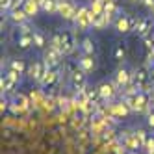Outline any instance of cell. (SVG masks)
Returning a JSON list of instances; mask_svg holds the SVG:
<instances>
[{"instance_id": "obj_1", "label": "cell", "mask_w": 154, "mask_h": 154, "mask_svg": "<svg viewBox=\"0 0 154 154\" xmlns=\"http://www.w3.org/2000/svg\"><path fill=\"white\" fill-rule=\"evenodd\" d=\"M137 23H139L137 17H132V15H119V17L115 19V28H117V32H121V34H126V32H130V30H136V28H137Z\"/></svg>"}, {"instance_id": "obj_2", "label": "cell", "mask_w": 154, "mask_h": 154, "mask_svg": "<svg viewBox=\"0 0 154 154\" xmlns=\"http://www.w3.org/2000/svg\"><path fill=\"white\" fill-rule=\"evenodd\" d=\"M74 23H76V26H78L80 30L91 28L93 26V23H91V9L85 8V6H80L78 13H76V17H74Z\"/></svg>"}, {"instance_id": "obj_3", "label": "cell", "mask_w": 154, "mask_h": 154, "mask_svg": "<svg viewBox=\"0 0 154 154\" xmlns=\"http://www.w3.org/2000/svg\"><path fill=\"white\" fill-rule=\"evenodd\" d=\"M58 13L63 17V19H74L76 13H78V8L74 6V2H71V0H60L58 2Z\"/></svg>"}, {"instance_id": "obj_4", "label": "cell", "mask_w": 154, "mask_h": 154, "mask_svg": "<svg viewBox=\"0 0 154 154\" xmlns=\"http://www.w3.org/2000/svg\"><path fill=\"white\" fill-rule=\"evenodd\" d=\"M76 48V39H74V34L69 30H63L61 32V52H63V56L65 54H71L74 52Z\"/></svg>"}, {"instance_id": "obj_5", "label": "cell", "mask_w": 154, "mask_h": 154, "mask_svg": "<svg viewBox=\"0 0 154 154\" xmlns=\"http://www.w3.org/2000/svg\"><path fill=\"white\" fill-rule=\"evenodd\" d=\"M61 56H63V54H61V50L48 47V50L45 52V56H43V58H45L43 61L47 63V67H48V69H54V67H58V63H60Z\"/></svg>"}, {"instance_id": "obj_6", "label": "cell", "mask_w": 154, "mask_h": 154, "mask_svg": "<svg viewBox=\"0 0 154 154\" xmlns=\"http://www.w3.org/2000/svg\"><path fill=\"white\" fill-rule=\"evenodd\" d=\"M48 67H47V63L45 61H35V63H32V67H30V76L34 78L35 82H43V78H45V74H47Z\"/></svg>"}, {"instance_id": "obj_7", "label": "cell", "mask_w": 154, "mask_h": 154, "mask_svg": "<svg viewBox=\"0 0 154 154\" xmlns=\"http://www.w3.org/2000/svg\"><path fill=\"white\" fill-rule=\"evenodd\" d=\"M85 74H87V72H84L80 67H78V69H74L72 74H71V82H72V85H74L78 91H80V89H85V84H87Z\"/></svg>"}, {"instance_id": "obj_8", "label": "cell", "mask_w": 154, "mask_h": 154, "mask_svg": "<svg viewBox=\"0 0 154 154\" xmlns=\"http://www.w3.org/2000/svg\"><path fill=\"white\" fill-rule=\"evenodd\" d=\"M115 87L117 84H112V82H104L98 85V95H100V98H104V100H109V98H113L115 95Z\"/></svg>"}, {"instance_id": "obj_9", "label": "cell", "mask_w": 154, "mask_h": 154, "mask_svg": "<svg viewBox=\"0 0 154 154\" xmlns=\"http://www.w3.org/2000/svg\"><path fill=\"white\" fill-rule=\"evenodd\" d=\"M137 35L139 37H147L150 32H152V19L150 17H145V19H139V23H137Z\"/></svg>"}, {"instance_id": "obj_10", "label": "cell", "mask_w": 154, "mask_h": 154, "mask_svg": "<svg viewBox=\"0 0 154 154\" xmlns=\"http://www.w3.org/2000/svg\"><path fill=\"white\" fill-rule=\"evenodd\" d=\"M78 67H80L84 72H91V71H95L97 63H95L93 56H87V54H84V56L78 60Z\"/></svg>"}, {"instance_id": "obj_11", "label": "cell", "mask_w": 154, "mask_h": 154, "mask_svg": "<svg viewBox=\"0 0 154 154\" xmlns=\"http://www.w3.org/2000/svg\"><path fill=\"white\" fill-rule=\"evenodd\" d=\"M130 80H132V74H130L126 69H119V71H117V74H115V84H117V87L128 85Z\"/></svg>"}, {"instance_id": "obj_12", "label": "cell", "mask_w": 154, "mask_h": 154, "mask_svg": "<svg viewBox=\"0 0 154 154\" xmlns=\"http://www.w3.org/2000/svg\"><path fill=\"white\" fill-rule=\"evenodd\" d=\"M109 112H112L115 117H125L128 112H130V106L123 100V102H117V104H112V108H109Z\"/></svg>"}, {"instance_id": "obj_13", "label": "cell", "mask_w": 154, "mask_h": 154, "mask_svg": "<svg viewBox=\"0 0 154 154\" xmlns=\"http://www.w3.org/2000/svg\"><path fill=\"white\" fill-rule=\"evenodd\" d=\"M104 15L108 17V23H112V20L119 15V8H117V4L113 2V0H112V2H108V4L104 6Z\"/></svg>"}, {"instance_id": "obj_14", "label": "cell", "mask_w": 154, "mask_h": 154, "mask_svg": "<svg viewBox=\"0 0 154 154\" xmlns=\"http://www.w3.org/2000/svg\"><path fill=\"white\" fill-rule=\"evenodd\" d=\"M9 17H11V20H13V23H17V24H24V23H26V19H28L26 11H24V9H20V8H17V9H11V13H9Z\"/></svg>"}, {"instance_id": "obj_15", "label": "cell", "mask_w": 154, "mask_h": 154, "mask_svg": "<svg viewBox=\"0 0 154 154\" xmlns=\"http://www.w3.org/2000/svg\"><path fill=\"white\" fill-rule=\"evenodd\" d=\"M91 23H93L95 28H104L106 24H109L108 23V17L104 15V11L102 13H91Z\"/></svg>"}, {"instance_id": "obj_16", "label": "cell", "mask_w": 154, "mask_h": 154, "mask_svg": "<svg viewBox=\"0 0 154 154\" xmlns=\"http://www.w3.org/2000/svg\"><path fill=\"white\" fill-rule=\"evenodd\" d=\"M23 9L26 11L28 17H34V15H37V11L41 9V6L37 2H34V0H24V8Z\"/></svg>"}, {"instance_id": "obj_17", "label": "cell", "mask_w": 154, "mask_h": 154, "mask_svg": "<svg viewBox=\"0 0 154 154\" xmlns=\"http://www.w3.org/2000/svg\"><path fill=\"white\" fill-rule=\"evenodd\" d=\"M58 2H60V0H43V2H41V9L45 13H58Z\"/></svg>"}, {"instance_id": "obj_18", "label": "cell", "mask_w": 154, "mask_h": 154, "mask_svg": "<svg viewBox=\"0 0 154 154\" xmlns=\"http://www.w3.org/2000/svg\"><path fill=\"white\" fill-rule=\"evenodd\" d=\"M32 45H34V34L32 35H19V47L23 50H28Z\"/></svg>"}, {"instance_id": "obj_19", "label": "cell", "mask_w": 154, "mask_h": 154, "mask_svg": "<svg viewBox=\"0 0 154 154\" xmlns=\"http://www.w3.org/2000/svg\"><path fill=\"white\" fill-rule=\"evenodd\" d=\"M34 45H35L37 48H45V45H47V37H45V34H43V32H39V30L34 32Z\"/></svg>"}, {"instance_id": "obj_20", "label": "cell", "mask_w": 154, "mask_h": 154, "mask_svg": "<svg viewBox=\"0 0 154 154\" xmlns=\"http://www.w3.org/2000/svg\"><path fill=\"white\" fill-rule=\"evenodd\" d=\"M58 80V72L56 71H54V69H48L47 71V74H45V78H43V85H52L54 82H56Z\"/></svg>"}, {"instance_id": "obj_21", "label": "cell", "mask_w": 154, "mask_h": 154, "mask_svg": "<svg viewBox=\"0 0 154 154\" xmlns=\"http://www.w3.org/2000/svg\"><path fill=\"white\" fill-rule=\"evenodd\" d=\"M80 48H82L84 54H87V56H93V52H95V43H93L91 39H84Z\"/></svg>"}, {"instance_id": "obj_22", "label": "cell", "mask_w": 154, "mask_h": 154, "mask_svg": "<svg viewBox=\"0 0 154 154\" xmlns=\"http://www.w3.org/2000/svg\"><path fill=\"white\" fill-rule=\"evenodd\" d=\"M134 80H136V87H141L143 84L147 82V71H145V69H139V71H136V74H134Z\"/></svg>"}, {"instance_id": "obj_23", "label": "cell", "mask_w": 154, "mask_h": 154, "mask_svg": "<svg viewBox=\"0 0 154 154\" xmlns=\"http://www.w3.org/2000/svg\"><path fill=\"white\" fill-rule=\"evenodd\" d=\"M15 102L19 104V106H17V112H24V109L28 108V100H26L24 95H19V97L15 98Z\"/></svg>"}, {"instance_id": "obj_24", "label": "cell", "mask_w": 154, "mask_h": 154, "mask_svg": "<svg viewBox=\"0 0 154 154\" xmlns=\"http://www.w3.org/2000/svg\"><path fill=\"white\" fill-rule=\"evenodd\" d=\"M89 9H91V13H102L104 11V4L100 2V0H93Z\"/></svg>"}, {"instance_id": "obj_25", "label": "cell", "mask_w": 154, "mask_h": 154, "mask_svg": "<svg viewBox=\"0 0 154 154\" xmlns=\"http://www.w3.org/2000/svg\"><path fill=\"white\" fill-rule=\"evenodd\" d=\"M11 71H15V72H24V61L23 60H13L11 61Z\"/></svg>"}, {"instance_id": "obj_26", "label": "cell", "mask_w": 154, "mask_h": 154, "mask_svg": "<svg viewBox=\"0 0 154 154\" xmlns=\"http://www.w3.org/2000/svg\"><path fill=\"white\" fill-rule=\"evenodd\" d=\"M50 47H52V48L61 50V34H56V35L50 39ZM61 54H63V52H61Z\"/></svg>"}, {"instance_id": "obj_27", "label": "cell", "mask_w": 154, "mask_h": 154, "mask_svg": "<svg viewBox=\"0 0 154 154\" xmlns=\"http://www.w3.org/2000/svg\"><path fill=\"white\" fill-rule=\"evenodd\" d=\"M0 4H2V9H11L13 0H0Z\"/></svg>"}, {"instance_id": "obj_28", "label": "cell", "mask_w": 154, "mask_h": 154, "mask_svg": "<svg viewBox=\"0 0 154 154\" xmlns=\"http://www.w3.org/2000/svg\"><path fill=\"white\" fill-rule=\"evenodd\" d=\"M115 58H117V60L125 58V48H123V47H117V50H115Z\"/></svg>"}, {"instance_id": "obj_29", "label": "cell", "mask_w": 154, "mask_h": 154, "mask_svg": "<svg viewBox=\"0 0 154 154\" xmlns=\"http://www.w3.org/2000/svg\"><path fill=\"white\" fill-rule=\"evenodd\" d=\"M149 125H150V128L154 130V108L149 112Z\"/></svg>"}, {"instance_id": "obj_30", "label": "cell", "mask_w": 154, "mask_h": 154, "mask_svg": "<svg viewBox=\"0 0 154 154\" xmlns=\"http://www.w3.org/2000/svg\"><path fill=\"white\" fill-rule=\"evenodd\" d=\"M143 4L147 8H154V0H143Z\"/></svg>"}, {"instance_id": "obj_31", "label": "cell", "mask_w": 154, "mask_h": 154, "mask_svg": "<svg viewBox=\"0 0 154 154\" xmlns=\"http://www.w3.org/2000/svg\"><path fill=\"white\" fill-rule=\"evenodd\" d=\"M100 2H102V4H104V6H106V4H108V2H112V0H100Z\"/></svg>"}, {"instance_id": "obj_32", "label": "cell", "mask_w": 154, "mask_h": 154, "mask_svg": "<svg viewBox=\"0 0 154 154\" xmlns=\"http://www.w3.org/2000/svg\"><path fill=\"white\" fill-rule=\"evenodd\" d=\"M34 2H37V4H39V6H41V2H43V0H34Z\"/></svg>"}, {"instance_id": "obj_33", "label": "cell", "mask_w": 154, "mask_h": 154, "mask_svg": "<svg viewBox=\"0 0 154 154\" xmlns=\"http://www.w3.org/2000/svg\"><path fill=\"white\" fill-rule=\"evenodd\" d=\"M130 2H136V0H130Z\"/></svg>"}, {"instance_id": "obj_34", "label": "cell", "mask_w": 154, "mask_h": 154, "mask_svg": "<svg viewBox=\"0 0 154 154\" xmlns=\"http://www.w3.org/2000/svg\"><path fill=\"white\" fill-rule=\"evenodd\" d=\"M152 11H154V8H152Z\"/></svg>"}, {"instance_id": "obj_35", "label": "cell", "mask_w": 154, "mask_h": 154, "mask_svg": "<svg viewBox=\"0 0 154 154\" xmlns=\"http://www.w3.org/2000/svg\"><path fill=\"white\" fill-rule=\"evenodd\" d=\"M132 154H136V152H132Z\"/></svg>"}]
</instances>
